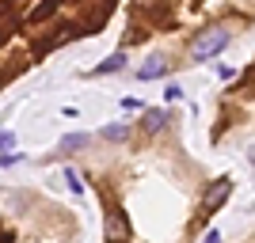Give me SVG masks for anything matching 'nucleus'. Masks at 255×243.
<instances>
[{"mask_svg": "<svg viewBox=\"0 0 255 243\" xmlns=\"http://www.w3.org/2000/svg\"><path fill=\"white\" fill-rule=\"evenodd\" d=\"M229 46V31L225 27H210V31H198L191 42V57L194 61H210V57H217V53Z\"/></svg>", "mask_w": 255, "mask_h": 243, "instance_id": "obj_1", "label": "nucleus"}, {"mask_svg": "<svg viewBox=\"0 0 255 243\" xmlns=\"http://www.w3.org/2000/svg\"><path fill=\"white\" fill-rule=\"evenodd\" d=\"M229 194H233V179H217V182H213V190L206 194L202 209H206V213H217L225 201H229Z\"/></svg>", "mask_w": 255, "mask_h": 243, "instance_id": "obj_2", "label": "nucleus"}, {"mask_svg": "<svg viewBox=\"0 0 255 243\" xmlns=\"http://www.w3.org/2000/svg\"><path fill=\"white\" fill-rule=\"evenodd\" d=\"M168 69H171V61L164 57V53H156V57H149V61L137 69V80H160Z\"/></svg>", "mask_w": 255, "mask_h": 243, "instance_id": "obj_3", "label": "nucleus"}, {"mask_svg": "<svg viewBox=\"0 0 255 243\" xmlns=\"http://www.w3.org/2000/svg\"><path fill=\"white\" fill-rule=\"evenodd\" d=\"M126 217H122V213H111V217H107V240L115 243V240H126Z\"/></svg>", "mask_w": 255, "mask_h": 243, "instance_id": "obj_4", "label": "nucleus"}, {"mask_svg": "<svg viewBox=\"0 0 255 243\" xmlns=\"http://www.w3.org/2000/svg\"><path fill=\"white\" fill-rule=\"evenodd\" d=\"M122 69H126V57H122V53H111V57H107V61H99L96 69H92V76H107V73H122Z\"/></svg>", "mask_w": 255, "mask_h": 243, "instance_id": "obj_5", "label": "nucleus"}, {"mask_svg": "<svg viewBox=\"0 0 255 243\" xmlns=\"http://www.w3.org/2000/svg\"><path fill=\"white\" fill-rule=\"evenodd\" d=\"M164 122H168V114H164V110H145L141 129H145V133H160V129H164Z\"/></svg>", "mask_w": 255, "mask_h": 243, "instance_id": "obj_6", "label": "nucleus"}, {"mask_svg": "<svg viewBox=\"0 0 255 243\" xmlns=\"http://www.w3.org/2000/svg\"><path fill=\"white\" fill-rule=\"evenodd\" d=\"M88 133H69V137H61L57 141V152H76V148H88Z\"/></svg>", "mask_w": 255, "mask_h": 243, "instance_id": "obj_7", "label": "nucleus"}, {"mask_svg": "<svg viewBox=\"0 0 255 243\" xmlns=\"http://www.w3.org/2000/svg\"><path fill=\"white\" fill-rule=\"evenodd\" d=\"M57 4H61V0H42V4H38V8H34L31 15H27V23H31V27H34V23H42V19H50L53 11H57Z\"/></svg>", "mask_w": 255, "mask_h": 243, "instance_id": "obj_8", "label": "nucleus"}, {"mask_svg": "<svg viewBox=\"0 0 255 243\" xmlns=\"http://www.w3.org/2000/svg\"><path fill=\"white\" fill-rule=\"evenodd\" d=\"M103 137H107V141H126V137H129V129L118 122V126H107V129H103Z\"/></svg>", "mask_w": 255, "mask_h": 243, "instance_id": "obj_9", "label": "nucleus"}, {"mask_svg": "<svg viewBox=\"0 0 255 243\" xmlns=\"http://www.w3.org/2000/svg\"><path fill=\"white\" fill-rule=\"evenodd\" d=\"M65 182H69V190H73V194H84V182H80V175H76L73 167H65Z\"/></svg>", "mask_w": 255, "mask_h": 243, "instance_id": "obj_10", "label": "nucleus"}, {"mask_svg": "<svg viewBox=\"0 0 255 243\" xmlns=\"http://www.w3.org/2000/svg\"><path fill=\"white\" fill-rule=\"evenodd\" d=\"M164 99H168V103H175V99H183V87H179V84H168V87H164Z\"/></svg>", "mask_w": 255, "mask_h": 243, "instance_id": "obj_11", "label": "nucleus"}, {"mask_svg": "<svg viewBox=\"0 0 255 243\" xmlns=\"http://www.w3.org/2000/svg\"><path fill=\"white\" fill-rule=\"evenodd\" d=\"M15 148V133H0V152H11Z\"/></svg>", "mask_w": 255, "mask_h": 243, "instance_id": "obj_12", "label": "nucleus"}, {"mask_svg": "<svg viewBox=\"0 0 255 243\" xmlns=\"http://www.w3.org/2000/svg\"><path fill=\"white\" fill-rule=\"evenodd\" d=\"M202 243H221V236H217V232H206V236H202Z\"/></svg>", "mask_w": 255, "mask_h": 243, "instance_id": "obj_13", "label": "nucleus"}]
</instances>
